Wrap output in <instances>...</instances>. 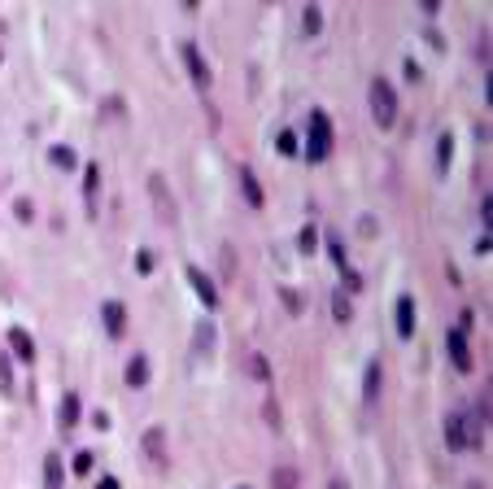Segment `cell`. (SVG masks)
Segmentation results:
<instances>
[{"label": "cell", "mask_w": 493, "mask_h": 489, "mask_svg": "<svg viewBox=\"0 0 493 489\" xmlns=\"http://www.w3.org/2000/svg\"><path fill=\"white\" fill-rule=\"evenodd\" d=\"M367 96H371V118H376V127H393L398 122V96H393V88H388V79H371V88H367Z\"/></svg>", "instance_id": "6da1fadb"}, {"label": "cell", "mask_w": 493, "mask_h": 489, "mask_svg": "<svg viewBox=\"0 0 493 489\" xmlns=\"http://www.w3.org/2000/svg\"><path fill=\"white\" fill-rule=\"evenodd\" d=\"M332 153V122L323 110H310V136H306V158L310 162H323Z\"/></svg>", "instance_id": "7a4b0ae2"}, {"label": "cell", "mask_w": 493, "mask_h": 489, "mask_svg": "<svg viewBox=\"0 0 493 489\" xmlns=\"http://www.w3.org/2000/svg\"><path fill=\"white\" fill-rule=\"evenodd\" d=\"M188 284H192V293L201 297V306H205V311H219V293H214V280L205 275L201 267H188Z\"/></svg>", "instance_id": "3957f363"}, {"label": "cell", "mask_w": 493, "mask_h": 489, "mask_svg": "<svg viewBox=\"0 0 493 489\" xmlns=\"http://www.w3.org/2000/svg\"><path fill=\"white\" fill-rule=\"evenodd\" d=\"M100 319H105V332L118 341L122 332H127V306L122 301H105V306H100Z\"/></svg>", "instance_id": "277c9868"}, {"label": "cell", "mask_w": 493, "mask_h": 489, "mask_svg": "<svg viewBox=\"0 0 493 489\" xmlns=\"http://www.w3.org/2000/svg\"><path fill=\"white\" fill-rule=\"evenodd\" d=\"M184 62H188V70H192V84H197V88H210V66H205V57H201L197 44H184Z\"/></svg>", "instance_id": "5b68a950"}, {"label": "cell", "mask_w": 493, "mask_h": 489, "mask_svg": "<svg viewBox=\"0 0 493 489\" xmlns=\"http://www.w3.org/2000/svg\"><path fill=\"white\" fill-rule=\"evenodd\" d=\"M446 350H450V363H454L458 372H472V354H467L463 332H446Z\"/></svg>", "instance_id": "8992f818"}, {"label": "cell", "mask_w": 493, "mask_h": 489, "mask_svg": "<svg viewBox=\"0 0 493 489\" xmlns=\"http://www.w3.org/2000/svg\"><path fill=\"white\" fill-rule=\"evenodd\" d=\"M9 350H13V358L31 363V358H35V341H31V332H27V328H9Z\"/></svg>", "instance_id": "52a82bcc"}, {"label": "cell", "mask_w": 493, "mask_h": 489, "mask_svg": "<svg viewBox=\"0 0 493 489\" xmlns=\"http://www.w3.org/2000/svg\"><path fill=\"white\" fill-rule=\"evenodd\" d=\"M96 197H100V171L92 162V166H83V205H88L92 219H96Z\"/></svg>", "instance_id": "ba28073f"}, {"label": "cell", "mask_w": 493, "mask_h": 489, "mask_svg": "<svg viewBox=\"0 0 493 489\" xmlns=\"http://www.w3.org/2000/svg\"><path fill=\"white\" fill-rule=\"evenodd\" d=\"M149 192H153V201H158L162 219H166V223H175V201H170V192L162 188V175H149Z\"/></svg>", "instance_id": "9c48e42d"}, {"label": "cell", "mask_w": 493, "mask_h": 489, "mask_svg": "<svg viewBox=\"0 0 493 489\" xmlns=\"http://www.w3.org/2000/svg\"><path fill=\"white\" fill-rule=\"evenodd\" d=\"M240 192H245V201L253 205V210H262L267 197H262V184H257V175H253L249 166H240Z\"/></svg>", "instance_id": "30bf717a"}, {"label": "cell", "mask_w": 493, "mask_h": 489, "mask_svg": "<svg viewBox=\"0 0 493 489\" xmlns=\"http://www.w3.org/2000/svg\"><path fill=\"white\" fill-rule=\"evenodd\" d=\"M410 332H414V297L402 293L398 297V337H410Z\"/></svg>", "instance_id": "8fae6325"}, {"label": "cell", "mask_w": 493, "mask_h": 489, "mask_svg": "<svg viewBox=\"0 0 493 489\" xmlns=\"http://www.w3.org/2000/svg\"><path fill=\"white\" fill-rule=\"evenodd\" d=\"M57 424L62 428H74V424H79V393H62V406H57Z\"/></svg>", "instance_id": "7c38bea8"}, {"label": "cell", "mask_w": 493, "mask_h": 489, "mask_svg": "<svg viewBox=\"0 0 493 489\" xmlns=\"http://www.w3.org/2000/svg\"><path fill=\"white\" fill-rule=\"evenodd\" d=\"M62 485H66L62 454H44V489H62Z\"/></svg>", "instance_id": "4fadbf2b"}, {"label": "cell", "mask_w": 493, "mask_h": 489, "mask_svg": "<svg viewBox=\"0 0 493 489\" xmlns=\"http://www.w3.org/2000/svg\"><path fill=\"white\" fill-rule=\"evenodd\" d=\"M127 384H132V389H144L149 384V354H132V363H127Z\"/></svg>", "instance_id": "5bb4252c"}, {"label": "cell", "mask_w": 493, "mask_h": 489, "mask_svg": "<svg viewBox=\"0 0 493 489\" xmlns=\"http://www.w3.org/2000/svg\"><path fill=\"white\" fill-rule=\"evenodd\" d=\"M144 454H149L153 463H166V432H162V428H149V432H144Z\"/></svg>", "instance_id": "9a60e30c"}, {"label": "cell", "mask_w": 493, "mask_h": 489, "mask_svg": "<svg viewBox=\"0 0 493 489\" xmlns=\"http://www.w3.org/2000/svg\"><path fill=\"white\" fill-rule=\"evenodd\" d=\"M301 31H306V35H319V31H323V9H319V5H306V13H301Z\"/></svg>", "instance_id": "2e32d148"}, {"label": "cell", "mask_w": 493, "mask_h": 489, "mask_svg": "<svg viewBox=\"0 0 493 489\" xmlns=\"http://www.w3.org/2000/svg\"><path fill=\"white\" fill-rule=\"evenodd\" d=\"M446 442H450L454 450H463V446H467V432H463V415H450V420H446Z\"/></svg>", "instance_id": "e0dca14e"}, {"label": "cell", "mask_w": 493, "mask_h": 489, "mask_svg": "<svg viewBox=\"0 0 493 489\" xmlns=\"http://www.w3.org/2000/svg\"><path fill=\"white\" fill-rule=\"evenodd\" d=\"M332 315L341 319V323L354 319V301H349V293H332Z\"/></svg>", "instance_id": "ac0fdd59"}, {"label": "cell", "mask_w": 493, "mask_h": 489, "mask_svg": "<svg viewBox=\"0 0 493 489\" xmlns=\"http://www.w3.org/2000/svg\"><path fill=\"white\" fill-rule=\"evenodd\" d=\"M450 158H454V136L446 132V136H441V140H436V166H441V171H446V166H450Z\"/></svg>", "instance_id": "d6986e66"}, {"label": "cell", "mask_w": 493, "mask_h": 489, "mask_svg": "<svg viewBox=\"0 0 493 489\" xmlns=\"http://www.w3.org/2000/svg\"><path fill=\"white\" fill-rule=\"evenodd\" d=\"M271 489H297V472L293 468H275L271 472Z\"/></svg>", "instance_id": "ffe728a7"}, {"label": "cell", "mask_w": 493, "mask_h": 489, "mask_svg": "<svg viewBox=\"0 0 493 489\" xmlns=\"http://www.w3.org/2000/svg\"><path fill=\"white\" fill-rule=\"evenodd\" d=\"M48 158H53L62 171H74V162H79V158H74V149H66V144H57L53 153H48Z\"/></svg>", "instance_id": "44dd1931"}, {"label": "cell", "mask_w": 493, "mask_h": 489, "mask_svg": "<svg viewBox=\"0 0 493 489\" xmlns=\"http://www.w3.org/2000/svg\"><path fill=\"white\" fill-rule=\"evenodd\" d=\"M245 367H249L257 380H271V367H267V358H262V354H249V363H245Z\"/></svg>", "instance_id": "7402d4cb"}, {"label": "cell", "mask_w": 493, "mask_h": 489, "mask_svg": "<svg viewBox=\"0 0 493 489\" xmlns=\"http://www.w3.org/2000/svg\"><path fill=\"white\" fill-rule=\"evenodd\" d=\"M0 389L13 393V367H9V354H0Z\"/></svg>", "instance_id": "603a6c76"}, {"label": "cell", "mask_w": 493, "mask_h": 489, "mask_svg": "<svg viewBox=\"0 0 493 489\" xmlns=\"http://www.w3.org/2000/svg\"><path fill=\"white\" fill-rule=\"evenodd\" d=\"M376 393H380V363L367 367V402H376Z\"/></svg>", "instance_id": "cb8c5ba5"}, {"label": "cell", "mask_w": 493, "mask_h": 489, "mask_svg": "<svg viewBox=\"0 0 493 489\" xmlns=\"http://www.w3.org/2000/svg\"><path fill=\"white\" fill-rule=\"evenodd\" d=\"M275 149L284 153V158H293V153H297V136H293V132H279V140H275Z\"/></svg>", "instance_id": "d4e9b609"}, {"label": "cell", "mask_w": 493, "mask_h": 489, "mask_svg": "<svg viewBox=\"0 0 493 489\" xmlns=\"http://www.w3.org/2000/svg\"><path fill=\"white\" fill-rule=\"evenodd\" d=\"M92 459H96L92 450H79V454H74V472H79V476H88V472H92Z\"/></svg>", "instance_id": "484cf974"}, {"label": "cell", "mask_w": 493, "mask_h": 489, "mask_svg": "<svg viewBox=\"0 0 493 489\" xmlns=\"http://www.w3.org/2000/svg\"><path fill=\"white\" fill-rule=\"evenodd\" d=\"M315 241H319V231H315V227H301V236H297V245H301L306 253H315Z\"/></svg>", "instance_id": "4316f807"}, {"label": "cell", "mask_w": 493, "mask_h": 489, "mask_svg": "<svg viewBox=\"0 0 493 489\" xmlns=\"http://www.w3.org/2000/svg\"><path fill=\"white\" fill-rule=\"evenodd\" d=\"M210 345H214V328L201 323V328H197V350H210Z\"/></svg>", "instance_id": "83f0119b"}, {"label": "cell", "mask_w": 493, "mask_h": 489, "mask_svg": "<svg viewBox=\"0 0 493 489\" xmlns=\"http://www.w3.org/2000/svg\"><path fill=\"white\" fill-rule=\"evenodd\" d=\"M279 297H284V306H289L293 315H301V297H297L293 289H279Z\"/></svg>", "instance_id": "f1b7e54d"}, {"label": "cell", "mask_w": 493, "mask_h": 489, "mask_svg": "<svg viewBox=\"0 0 493 489\" xmlns=\"http://www.w3.org/2000/svg\"><path fill=\"white\" fill-rule=\"evenodd\" d=\"M13 214H18L22 223H27V219H31L35 210H31V201H27V197H18V201H13Z\"/></svg>", "instance_id": "f546056e"}, {"label": "cell", "mask_w": 493, "mask_h": 489, "mask_svg": "<svg viewBox=\"0 0 493 489\" xmlns=\"http://www.w3.org/2000/svg\"><path fill=\"white\" fill-rule=\"evenodd\" d=\"M136 267H140V275H149V271H153V253H149V249H140V258H136Z\"/></svg>", "instance_id": "4dcf8cb0"}, {"label": "cell", "mask_w": 493, "mask_h": 489, "mask_svg": "<svg viewBox=\"0 0 493 489\" xmlns=\"http://www.w3.org/2000/svg\"><path fill=\"white\" fill-rule=\"evenodd\" d=\"M402 70H406V79H414V84L424 79V74H419V62H410V57H406V66H402Z\"/></svg>", "instance_id": "1f68e13d"}, {"label": "cell", "mask_w": 493, "mask_h": 489, "mask_svg": "<svg viewBox=\"0 0 493 489\" xmlns=\"http://www.w3.org/2000/svg\"><path fill=\"white\" fill-rule=\"evenodd\" d=\"M96 489H122V485H118L114 476H100V481H96Z\"/></svg>", "instance_id": "d6a6232c"}, {"label": "cell", "mask_w": 493, "mask_h": 489, "mask_svg": "<svg viewBox=\"0 0 493 489\" xmlns=\"http://www.w3.org/2000/svg\"><path fill=\"white\" fill-rule=\"evenodd\" d=\"M327 489H349V485H345V481H332V485H327Z\"/></svg>", "instance_id": "836d02e7"}, {"label": "cell", "mask_w": 493, "mask_h": 489, "mask_svg": "<svg viewBox=\"0 0 493 489\" xmlns=\"http://www.w3.org/2000/svg\"><path fill=\"white\" fill-rule=\"evenodd\" d=\"M240 489H249V485H240Z\"/></svg>", "instance_id": "e575fe53"}]
</instances>
